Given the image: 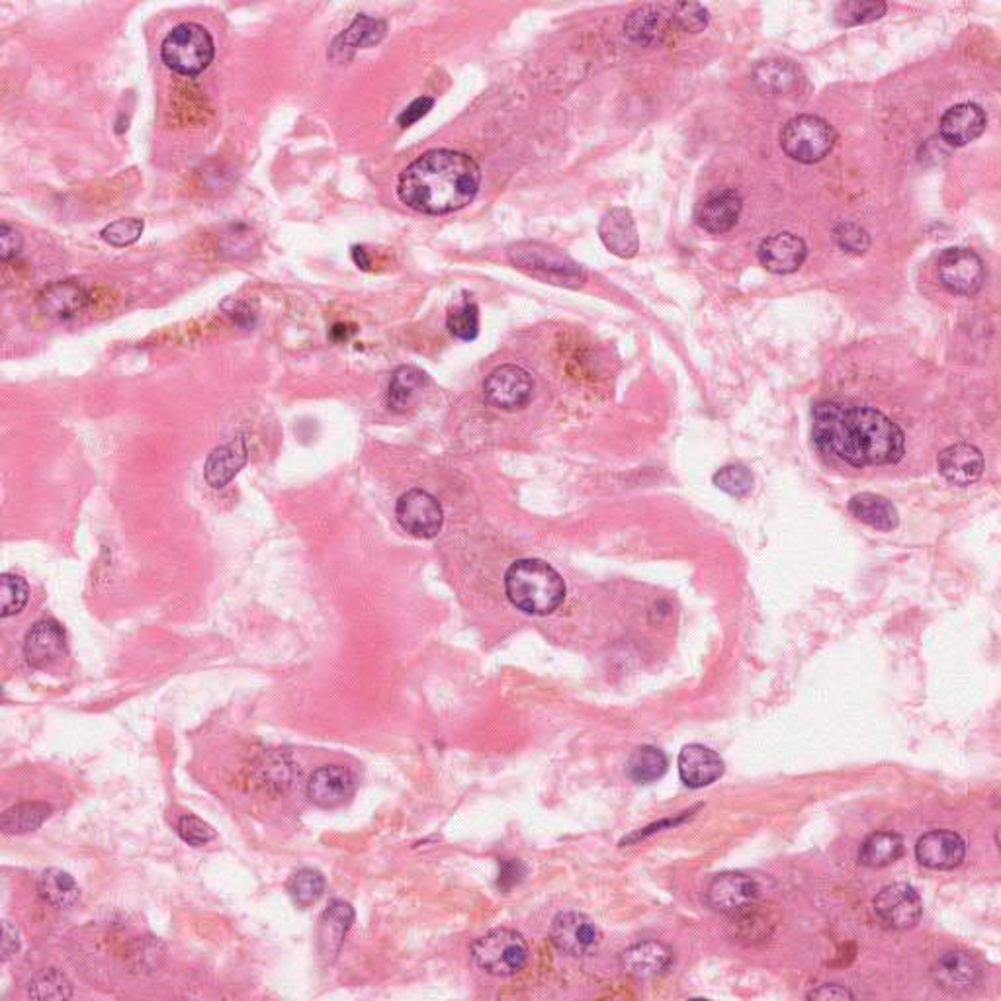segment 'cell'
<instances>
[{"label": "cell", "mask_w": 1001, "mask_h": 1001, "mask_svg": "<svg viewBox=\"0 0 1001 1001\" xmlns=\"http://www.w3.org/2000/svg\"><path fill=\"white\" fill-rule=\"evenodd\" d=\"M812 438L822 454L853 468L896 464L906 452L903 430L868 405L818 403L812 412Z\"/></svg>", "instance_id": "1"}, {"label": "cell", "mask_w": 1001, "mask_h": 1001, "mask_svg": "<svg viewBox=\"0 0 1001 1001\" xmlns=\"http://www.w3.org/2000/svg\"><path fill=\"white\" fill-rule=\"evenodd\" d=\"M482 169L465 153L435 149L420 155L397 180V196L419 214H452L480 192Z\"/></svg>", "instance_id": "2"}, {"label": "cell", "mask_w": 1001, "mask_h": 1001, "mask_svg": "<svg viewBox=\"0 0 1001 1001\" xmlns=\"http://www.w3.org/2000/svg\"><path fill=\"white\" fill-rule=\"evenodd\" d=\"M505 591L515 607L535 617L552 615L565 600L562 575L550 563L535 558L510 565L505 573Z\"/></svg>", "instance_id": "3"}, {"label": "cell", "mask_w": 1001, "mask_h": 1001, "mask_svg": "<svg viewBox=\"0 0 1001 1001\" xmlns=\"http://www.w3.org/2000/svg\"><path fill=\"white\" fill-rule=\"evenodd\" d=\"M510 265L527 272L528 277L538 278L548 284L565 288H582L587 280L582 265L572 257L555 249L552 245L538 241H519L509 247Z\"/></svg>", "instance_id": "4"}, {"label": "cell", "mask_w": 1001, "mask_h": 1001, "mask_svg": "<svg viewBox=\"0 0 1001 1001\" xmlns=\"http://www.w3.org/2000/svg\"><path fill=\"white\" fill-rule=\"evenodd\" d=\"M214 37L196 22L172 27L161 44V59L170 71L182 77H198L214 61Z\"/></svg>", "instance_id": "5"}, {"label": "cell", "mask_w": 1001, "mask_h": 1001, "mask_svg": "<svg viewBox=\"0 0 1001 1001\" xmlns=\"http://www.w3.org/2000/svg\"><path fill=\"white\" fill-rule=\"evenodd\" d=\"M837 132L823 117L802 114L788 120L780 132V147L792 161L802 165L820 162L833 151Z\"/></svg>", "instance_id": "6"}, {"label": "cell", "mask_w": 1001, "mask_h": 1001, "mask_svg": "<svg viewBox=\"0 0 1001 1001\" xmlns=\"http://www.w3.org/2000/svg\"><path fill=\"white\" fill-rule=\"evenodd\" d=\"M475 965L493 976H513L528 963L525 937L513 930H493L472 945Z\"/></svg>", "instance_id": "7"}, {"label": "cell", "mask_w": 1001, "mask_h": 1001, "mask_svg": "<svg viewBox=\"0 0 1001 1001\" xmlns=\"http://www.w3.org/2000/svg\"><path fill=\"white\" fill-rule=\"evenodd\" d=\"M937 277L951 294L975 295L982 290L986 270L975 250L953 247L938 255Z\"/></svg>", "instance_id": "8"}, {"label": "cell", "mask_w": 1001, "mask_h": 1001, "mask_svg": "<svg viewBox=\"0 0 1001 1001\" xmlns=\"http://www.w3.org/2000/svg\"><path fill=\"white\" fill-rule=\"evenodd\" d=\"M395 517L403 530H407L412 537L429 540L440 532L445 522V510L437 497L429 492L409 490L397 501Z\"/></svg>", "instance_id": "9"}, {"label": "cell", "mask_w": 1001, "mask_h": 1001, "mask_svg": "<svg viewBox=\"0 0 1001 1001\" xmlns=\"http://www.w3.org/2000/svg\"><path fill=\"white\" fill-rule=\"evenodd\" d=\"M535 382L525 368L515 364L495 368L483 382V394L493 407L503 412H517L532 400Z\"/></svg>", "instance_id": "10"}, {"label": "cell", "mask_w": 1001, "mask_h": 1001, "mask_svg": "<svg viewBox=\"0 0 1001 1001\" xmlns=\"http://www.w3.org/2000/svg\"><path fill=\"white\" fill-rule=\"evenodd\" d=\"M875 913L888 930L906 931L915 927L921 920L923 906L920 895L910 885L885 886L875 898Z\"/></svg>", "instance_id": "11"}, {"label": "cell", "mask_w": 1001, "mask_h": 1001, "mask_svg": "<svg viewBox=\"0 0 1001 1001\" xmlns=\"http://www.w3.org/2000/svg\"><path fill=\"white\" fill-rule=\"evenodd\" d=\"M555 947L572 957H589L599 948L603 935L595 921L577 912L560 913L550 927Z\"/></svg>", "instance_id": "12"}, {"label": "cell", "mask_w": 1001, "mask_h": 1001, "mask_svg": "<svg viewBox=\"0 0 1001 1001\" xmlns=\"http://www.w3.org/2000/svg\"><path fill=\"white\" fill-rule=\"evenodd\" d=\"M760 898V885L743 873H724L708 885L707 902L716 912L738 915L750 910Z\"/></svg>", "instance_id": "13"}, {"label": "cell", "mask_w": 1001, "mask_h": 1001, "mask_svg": "<svg viewBox=\"0 0 1001 1001\" xmlns=\"http://www.w3.org/2000/svg\"><path fill=\"white\" fill-rule=\"evenodd\" d=\"M673 27L675 22L671 16V9L662 4H644L628 14L625 36L630 44L638 47H657L665 44Z\"/></svg>", "instance_id": "14"}, {"label": "cell", "mask_w": 1001, "mask_h": 1001, "mask_svg": "<svg viewBox=\"0 0 1001 1001\" xmlns=\"http://www.w3.org/2000/svg\"><path fill=\"white\" fill-rule=\"evenodd\" d=\"M357 790L355 775L342 765H325L313 771L307 780V798L319 808H337L349 802Z\"/></svg>", "instance_id": "15"}, {"label": "cell", "mask_w": 1001, "mask_h": 1001, "mask_svg": "<svg viewBox=\"0 0 1001 1001\" xmlns=\"http://www.w3.org/2000/svg\"><path fill=\"white\" fill-rule=\"evenodd\" d=\"M742 210V196L735 190L732 188L716 190L698 202L697 210H695V222L700 229L720 235V233L730 232L735 227V224L740 222Z\"/></svg>", "instance_id": "16"}, {"label": "cell", "mask_w": 1001, "mask_h": 1001, "mask_svg": "<svg viewBox=\"0 0 1001 1001\" xmlns=\"http://www.w3.org/2000/svg\"><path fill=\"white\" fill-rule=\"evenodd\" d=\"M915 857L920 865L931 870H953L965 861L966 843L958 833L935 830L920 837L915 845Z\"/></svg>", "instance_id": "17"}, {"label": "cell", "mask_w": 1001, "mask_h": 1001, "mask_svg": "<svg viewBox=\"0 0 1001 1001\" xmlns=\"http://www.w3.org/2000/svg\"><path fill=\"white\" fill-rule=\"evenodd\" d=\"M67 653V638L59 622L40 620L24 638V657L36 670H47Z\"/></svg>", "instance_id": "18"}, {"label": "cell", "mask_w": 1001, "mask_h": 1001, "mask_svg": "<svg viewBox=\"0 0 1001 1001\" xmlns=\"http://www.w3.org/2000/svg\"><path fill=\"white\" fill-rule=\"evenodd\" d=\"M931 975L948 992H966L982 980V966L966 951H947L935 960Z\"/></svg>", "instance_id": "19"}, {"label": "cell", "mask_w": 1001, "mask_h": 1001, "mask_svg": "<svg viewBox=\"0 0 1001 1001\" xmlns=\"http://www.w3.org/2000/svg\"><path fill=\"white\" fill-rule=\"evenodd\" d=\"M988 117L978 104L965 102L948 108L938 122V134L951 147H965L972 144L986 132Z\"/></svg>", "instance_id": "20"}, {"label": "cell", "mask_w": 1001, "mask_h": 1001, "mask_svg": "<svg viewBox=\"0 0 1001 1001\" xmlns=\"http://www.w3.org/2000/svg\"><path fill=\"white\" fill-rule=\"evenodd\" d=\"M757 257L763 269L773 274H790L805 265L808 247L795 233H777L761 243Z\"/></svg>", "instance_id": "21"}, {"label": "cell", "mask_w": 1001, "mask_h": 1001, "mask_svg": "<svg viewBox=\"0 0 1001 1001\" xmlns=\"http://www.w3.org/2000/svg\"><path fill=\"white\" fill-rule=\"evenodd\" d=\"M679 777L688 788L710 787L724 775V761L710 747L690 743L679 753Z\"/></svg>", "instance_id": "22"}, {"label": "cell", "mask_w": 1001, "mask_h": 1001, "mask_svg": "<svg viewBox=\"0 0 1001 1001\" xmlns=\"http://www.w3.org/2000/svg\"><path fill=\"white\" fill-rule=\"evenodd\" d=\"M938 474L948 483L966 487L978 482L983 472V457L980 448L970 442H957L945 448L937 458Z\"/></svg>", "instance_id": "23"}, {"label": "cell", "mask_w": 1001, "mask_h": 1001, "mask_svg": "<svg viewBox=\"0 0 1001 1001\" xmlns=\"http://www.w3.org/2000/svg\"><path fill=\"white\" fill-rule=\"evenodd\" d=\"M603 245L620 259H632L640 249V237L634 215L626 207H612L603 215L599 224Z\"/></svg>", "instance_id": "24"}, {"label": "cell", "mask_w": 1001, "mask_h": 1001, "mask_svg": "<svg viewBox=\"0 0 1001 1001\" xmlns=\"http://www.w3.org/2000/svg\"><path fill=\"white\" fill-rule=\"evenodd\" d=\"M673 963V953L667 945L660 941H640L632 947L626 948L620 955V966L626 975L634 976L640 980L655 978L663 975Z\"/></svg>", "instance_id": "25"}, {"label": "cell", "mask_w": 1001, "mask_h": 1001, "mask_svg": "<svg viewBox=\"0 0 1001 1001\" xmlns=\"http://www.w3.org/2000/svg\"><path fill=\"white\" fill-rule=\"evenodd\" d=\"M355 910L352 906L342 900H333L329 908L323 912L317 930V948L325 963H333L339 955L345 937L352 927Z\"/></svg>", "instance_id": "26"}, {"label": "cell", "mask_w": 1001, "mask_h": 1001, "mask_svg": "<svg viewBox=\"0 0 1001 1001\" xmlns=\"http://www.w3.org/2000/svg\"><path fill=\"white\" fill-rule=\"evenodd\" d=\"M247 458L249 450L243 437L233 438L232 442L215 448L204 465L206 482L215 490H222L241 472L243 465L247 464Z\"/></svg>", "instance_id": "27"}, {"label": "cell", "mask_w": 1001, "mask_h": 1001, "mask_svg": "<svg viewBox=\"0 0 1001 1001\" xmlns=\"http://www.w3.org/2000/svg\"><path fill=\"white\" fill-rule=\"evenodd\" d=\"M385 34V22L382 20L368 19L367 14H360L349 30H345L331 47V59L335 61H349L357 49H364L370 45L378 44Z\"/></svg>", "instance_id": "28"}, {"label": "cell", "mask_w": 1001, "mask_h": 1001, "mask_svg": "<svg viewBox=\"0 0 1001 1001\" xmlns=\"http://www.w3.org/2000/svg\"><path fill=\"white\" fill-rule=\"evenodd\" d=\"M850 513L867 527L890 532L900 525V515L890 501L876 493H858L851 497Z\"/></svg>", "instance_id": "29"}, {"label": "cell", "mask_w": 1001, "mask_h": 1001, "mask_svg": "<svg viewBox=\"0 0 1001 1001\" xmlns=\"http://www.w3.org/2000/svg\"><path fill=\"white\" fill-rule=\"evenodd\" d=\"M85 304H87V294L75 282H57V284L45 288L44 294L40 295V305L45 315L55 317V319H71L81 312Z\"/></svg>", "instance_id": "30"}, {"label": "cell", "mask_w": 1001, "mask_h": 1001, "mask_svg": "<svg viewBox=\"0 0 1001 1001\" xmlns=\"http://www.w3.org/2000/svg\"><path fill=\"white\" fill-rule=\"evenodd\" d=\"M429 378L415 367H400L387 385V407L395 413L407 412Z\"/></svg>", "instance_id": "31"}, {"label": "cell", "mask_w": 1001, "mask_h": 1001, "mask_svg": "<svg viewBox=\"0 0 1001 1001\" xmlns=\"http://www.w3.org/2000/svg\"><path fill=\"white\" fill-rule=\"evenodd\" d=\"M903 855L902 835L895 832H875L863 841L858 850V863L863 867H890Z\"/></svg>", "instance_id": "32"}, {"label": "cell", "mask_w": 1001, "mask_h": 1001, "mask_svg": "<svg viewBox=\"0 0 1001 1001\" xmlns=\"http://www.w3.org/2000/svg\"><path fill=\"white\" fill-rule=\"evenodd\" d=\"M37 895L54 908H71L79 900L81 890L69 873L61 868H47L37 880Z\"/></svg>", "instance_id": "33"}, {"label": "cell", "mask_w": 1001, "mask_h": 1001, "mask_svg": "<svg viewBox=\"0 0 1001 1001\" xmlns=\"http://www.w3.org/2000/svg\"><path fill=\"white\" fill-rule=\"evenodd\" d=\"M670 761L660 747L642 745L628 761V777L638 785H652L667 773Z\"/></svg>", "instance_id": "34"}, {"label": "cell", "mask_w": 1001, "mask_h": 1001, "mask_svg": "<svg viewBox=\"0 0 1001 1001\" xmlns=\"http://www.w3.org/2000/svg\"><path fill=\"white\" fill-rule=\"evenodd\" d=\"M49 816H52V806L44 805V802H22L2 813L0 828L4 833L22 835V833L34 832L37 828H42Z\"/></svg>", "instance_id": "35"}, {"label": "cell", "mask_w": 1001, "mask_h": 1001, "mask_svg": "<svg viewBox=\"0 0 1001 1001\" xmlns=\"http://www.w3.org/2000/svg\"><path fill=\"white\" fill-rule=\"evenodd\" d=\"M753 79L757 87L769 94H780L795 89L798 82V71L795 65L788 61H763L755 67Z\"/></svg>", "instance_id": "36"}, {"label": "cell", "mask_w": 1001, "mask_h": 1001, "mask_svg": "<svg viewBox=\"0 0 1001 1001\" xmlns=\"http://www.w3.org/2000/svg\"><path fill=\"white\" fill-rule=\"evenodd\" d=\"M286 890L295 906L310 908L325 892V878L315 868H302L288 878Z\"/></svg>", "instance_id": "37"}, {"label": "cell", "mask_w": 1001, "mask_h": 1001, "mask_svg": "<svg viewBox=\"0 0 1001 1001\" xmlns=\"http://www.w3.org/2000/svg\"><path fill=\"white\" fill-rule=\"evenodd\" d=\"M886 10L888 7L882 0H847L837 4L833 16L840 26H863L882 19Z\"/></svg>", "instance_id": "38"}, {"label": "cell", "mask_w": 1001, "mask_h": 1001, "mask_svg": "<svg viewBox=\"0 0 1001 1001\" xmlns=\"http://www.w3.org/2000/svg\"><path fill=\"white\" fill-rule=\"evenodd\" d=\"M27 996L34 1000H69L72 996L71 982L59 970L49 968L30 980Z\"/></svg>", "instance_id": "39"}, {"label": "cell", "mask_w": 1001, "mask_h": 1001, "mask_svg": "<svg viewBox=\"0 0 1001 1001\" xmlns=\"http://www.w3.org/2000/svg\"><path fill=\"white\" fill-rule=\"evenodd\" d=\"M2 589H0V617L9 618L24 610L27 603V583L24 577L14 573L2 575Z\"/></svg>", "instance_id": "40"}, {"label": "cell", "mask_w": 1001, "mask_h": 1001, "mask_svg": "<svg viewBox=\"0 0 1001 1001\" xmlns=\"http://www.w3.org/2000/svg\"><path fill=\"white\" fill-rule=\"evenodd\" d=\"M712 482L720 492L728 493L732 497H745L753 490V474L745 465L740 464L720 468L712 477Z\"/></svg>", "instance_id": "41"}, {"label": "cell", "mask_w": 1001, "mask_h": 1001, "mask_svg": "<svg viewBox=\"0 0 1001 1001\" xmlns=\"http://www.w3.org/2000/svg\"><path fill=\"white\" fill-rule=\"evenodd\" d=\"M448 331L460 340H475L480 333V310L472 302H464L448 313Z\"/></svg>", "instance_id": "42"}, {"label": "cell", "mask_w": 1001, "mask_h": 1001, "mask_svg": "<svg viewBox=\"0 0 1001 1001\" xmlns=\"http://www.w3.org/2000/svg\"><path fill=\"white\" fill-rule=\"evenodd\" d=\"M670 9L675 27H679V30L688 32V34L705 32L708 24H710L708 10L702 4H697V2H677Z\"/></svg>", "instance_id": "43"}, {"label": "cell", "mask_w": 1001, "mask_h": 1001, "mask_svg": "<svg viewBox=\"0 0 1001 1001\" xmlns=\"http://www.w3.org/2000/svg\"><path fill=\"white\" fill-rule=\"evenodd\" d=\"M144 227V222L137 220V217L117 220L114 224L106 225V227L102 229V233H100V237H102V241H106L108 245L122 249V247L134 245V243L142 237Z\"/></svg>", "instance_id": "44"}, {"label": "cell", "mask_w": 1001, "mask_h": 1001, "mask_svg": "<svg viewBox=\"0 0 1001 1001\" xmlns=\"http://www.w3.org/2000/svg\"><path fill=\"white\" fill-rule=\"evenodd\" d=\"M833 239L840 245V249L851 252V255H865L870 247L867 229H863L861 225L851 224V222L837 225L833 232Z\"/></svg>", "instance_id": "45"}, {"label": "cell", "mask_w": 1001, "mask_h": 1001, "mask_svg": "<svg viewBox=\"0 0 1001 1001\" xmlns=\"http://www.w3.org/2000/svg\"><path fill=\"white\" fill-rule=\"evenodd\" d=\"M177 832H179L180 840L188 843V845H192V847H204L215 837L214 830L204 820H200L198 816H192V813H184L180 818L179 823H177Z\"/></svg>", "instance_id": "46"}, {"label": "cell", "mask_w": 1001, "mask_h": 1001, "mask_svg": "<svg viewBox=\"0 0 1001 1001\" xmlns=\"http://www.w3.org/2000/svg\"><path fill=\"white\" fill-rule=\"evenodd\" d=\"M22 243L24 239L16 227L9 224L0 225V259L4 262L14 259L22 249Z\"/></svg>", "instance_id": "47"}, {"label": "cell", "mask_w": 1001, "mask_h": 1001, "mask_svg": "<svg viewBox=\"0 0 1001 1001\" xmlns=\"http://www.w3.org/2000/svg\"><path fill=\"white\" fill-rule=\"evenodd\" d=\"M525 865L520 861H515V858H503L501 863V873H499V888L503 890H510L513 886L519 885L525 876Z\"/></svg>", "instance_id": "48"}, {"label": "cell", "mask_w": 1001, "mask_h": 1001, "mask_svg": "<svg viewBox=\"0 0 1001 1001\" xmlns=\"http://www.w3.org/2000/svg\"><path fill=\"white\" fill-rule=\"evenodd\" d=\"M432 104H435V100L429 99V97H423V99L415 100V102H412V104L405 108L402 114H400L397 124L402 125V127H409V125L417 124L420 117L429 114Z\"/></svg>", "instance_id": "49"}, {"label": "cell", "mask_w": 1001, "mask_h": 1001, "mask_svg": "<svg viewBox=\"0 0 1001 1001\" xmlns=\"http://www.w3.org/2000/svg\"><path fill=\"white\" fill-rule=\"evenodd\" d=\"M808 1000H855V996L840 983H823L818 990L808 993Z\"/></svg>", "instance_id": "50"}, {"label": "cell", "mask_w": 1001, "mask_h": 1001, "mask_svg": "<svg viewBox=\"0 0 1001 1001\" xmlns=\"http://www.w3.org/2000/svg\"><path fill=\"white\" fill-rule=\"evenodd\" d=\"M20 947L19 931L12 930L9 921H4V941H2V951L4 958H9L12 953H16Z\"/></svg>", "instance_id": "51"}, {"label": "cell", "mask_w": 1001, "mask_h": 1001, "mask_svg": "<svg viewBox=\"0 0 1001 1001\" xmlns=\"http://www.w3.org/2000/svg\"><path fill=\"white\" fill-rule=\"evenodd\" d=\"M352 257H355V262H357L360 269L367 270L370 267V260H368L367 250L364 247H355L352 249Z\"/></svg>", "instance_id": "52"}, {"label": "cell", "mask_w": 1001, "mask_h": 1001, "mask_svg": "<svg viewBox=\"0 0 1001 1001\" xmlns=\"http://www.w3.org/2000/svg\"><path fill=\"white\" fill-rule=\"evenodd\" d=\"M347 329H349V325H335V327H333V331H331L333 339H335V340L349 339L350 335H352V333H355V329H350V331H347Z\"/></svg>", "instance_id": "53"}]
</instances>
